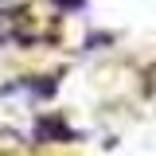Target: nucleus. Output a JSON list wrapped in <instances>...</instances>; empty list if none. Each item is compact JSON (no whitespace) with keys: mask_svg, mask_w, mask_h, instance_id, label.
<instances>
[{"mask_svg":"<svg viewBox=\"0 0 156 156\" xmlns=\"http://www.w3.org/2000/svg\"><path fill=\"white\" fill-rule=\"evenodd\" d=\"M23 39H27L23 16L12 12V8H0V47H8V43H23Z\"/></svg>","mask_w":156,"mask_h":156,"instance_id":"obj_1","label":"nucleus"}]
</instances>
